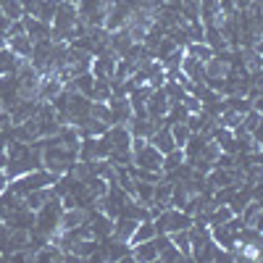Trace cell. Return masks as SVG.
Instances as JSON below:
<instances>
[{
  "instance_id": "2",
  "label": "cell",
  "mask_w": 263,
  "mask_h": 263,
  "mask_svg": "<svg viewBox=\"0 0 263 263\" xmlns=\"http://www.w3.org/2000/svg\"><path fill=\"white\" fill-rule=\"evenodd\" d=\"M61 213H63L61 197H58V195L48 197V200L37 208L34 227H32V229H34V232H40V234H45V237L50 239V237H53V232H55V229H58V224H61Z\"/></svg>"
},
{
  "instance_id": "17",
  "label": "cell",
  "mask_w": 263,
  "mask_h": 263,
  "mask_svg": "<svg viewBox=\"0 0 263 263\" xmlns=\"http://www.w3.org/2000/svg\"><path fill=\"white\" fill-rule=\"evenodd\" d=\"M171 242L179 248V253H182L184 258H192V253H190V232H187V229L171 232Z\"/></svg>"
},
{
  "instance_id": "15",
  "label": "cell",
  "mask_w": 263,
  "mask_h": 263,
  "mask_svg": "<svg viewBox=\"0 0 263 263\" xmlns=\"http://www.w3.org/2000/svg\"><path fill=\"white\" fill-rule=\"evenodd\" d=\"M153 132H156V124H153L150 119H135V121H132V126H129V135L132 137H145L147 140Z\"/></svg>"
},
{
  "instance_id": "24",
  "label": "cell",
  "mask_w": 263,
  "mask_h": 263,
  "mask_svg": "<svg viewBox=\"0 0 263 263\" xmlns=\"http://www.w3.org/2000/svg\"><path fill=\"white\" fill-rule=\"evenodd\" d=\"M3 3H6V0H0V6H3Z\"/></svg>"
},
{
  "instance_id": "3",
  "label": "cell",
  "mask_w": 263,
  "mask_h": 263,
  "mask_svg": "<svg viewBox=\"0 0 263 263\" xmlns=\"http://www.w3.org/2000/svg\"><path fill=\"white\" fill-rule=\"evenodd\" d=\"M156 227V234H171V232H179V229H190L192 227V216L174 208V211H161L158 213V221L153 224Z\"/></svg>"
},
{
  "instance_id": "6",
  "label": "cell",
  "mask_w": 263,
  "mask_h": 263,
  "mask_svg": "<svg viewBox=\"0 0 263 263\" xmlns=\"http://www.w3.org/2000/svg\"><path fill=\"white\" fill-rule=\"evenodd\" d=\"M147 142L156 147L158 153H171L174 147H177V142H174V137H171V129H168V124H163V126H158L156 132H153V135L147 137Z\"/></svg>"
},
{
  "instance_id": "14",
  "label": "cell",
  "mask_w": 263,
  "mask_h": 263,
  "mask_svg": "<svg viewBox=\"0 0 263 263\" xmlns=\"http://www.w3.org/2000/svg\"><path fill=\"white\" fill-rule=\"evenodd\" d=\"M156 237V227H153V221H137V227H135V232H132V237H129V245H137V242H145V239H153Z\"/></svg>"
},
{
  "instance_id": "11",
  "label": "cell",
  "mask_w": 263,
  "mask_h": 263,
  "mask_svg": "<svg viewBox=\"0 0 263 263\" xmlns=\"http://www.w3.org/2000/svg\"><path fill=\"white\" fill-rule=\"evenodd\" d=\"M103 253L108 260H132V248L124 239H111V242L103 245Z\"/></svg>"
},
{
  "instance_id": "10",
  "label": "cell",
  "mask_w": 263,
  "mask_h": 263,
  "mask_svg": "<svg viewBox=\"0 0 263 263\" xmlns=\"http://www.w3.org/2000/svg\"><path fill=\"white\" fill-rule=\"evenodd\" d=\"M21 24H24V32H27V37H32V42L42 40V37H50V24H45V21H40L29 13L21 16Z\"/></svg>"
},
{
  "instance_id": "7",
  "label": "cell",
  "mask_w": 263,
  "mask_h": 263,
  "mask_svg": "<svg viewBox=\"0 0 263 263\" xmlns=\"http://www.w3.org/2000/svg\"><path fill=\"white\" fill-rule=\"evenodd\" d=\"M114 69H116V58H114L111 53L98 55V58H92V63H90V71H92L95 79H111V77H114Z\"/></svg>"
},
{
  "instance_id": "23",
  "label": "cell",
  "mask_w": 263,
  "mask_h": 263,
  "mask_svg": "<svg viewBox=\"0 0 263 263\" xmlns=\"http://www.w3.org/2000/svg\"><path fill=\"white\" fill-rule=\"evenodd\" d=\"M18 3H27V0H18Z\"/></svg>"
},
{
  "instance_id": "9",
  "label": "cell",
  "mask_w": 263,
  "mask_h": 263,
  "mask_svg": "<svg viewBox=\"0 0 263 263\" xmlns=\"http://www.w3.org/2000/svg\"><path fill=\"white\" fill-rule=\"evenodd\" d=\"M108 111H111V124H124L132 116V105L126 98H108Z\"/></svg>"
},
{
  "instance_id": "4",
  "label": "cell",
  "mask_w": 263,
  "mask_h": 263,
  "mask_svg": "<svg viewBox=\"0 0 263 263\" xmlns=\"http://www.w3.org/2000/svg\"><path fill=\"white\" fill-rule=\"evenodd\" d=\"M84 227L90 229L92 237H111L114 234V218L103 211H87Z\"/></svg>"
},
{
  "instance_id": "18",
  "label": "cell",
  "mask_w": 263,
  "mask_h": 263,
  "mask_svg": "<svg viewBox=\"0 0 263 263\" xmlns=\"http://www.w3.org/2000/svg\"><path fill=\"white\" fill-rule=\"evenodd\" d=\"M179 163H184V150L182 147H174L171 153H166L163 156V163H161V168H166V171H174Z\"/></svg>"
},
{
  "instance_id": "5",
  "label": "cell",
  "mask_w": 263,
  "mask_h": 263,
  "mask_svg": "<svg viewBox=\"0 0 263 263\" xmlns=\"http://www.w3.org/2000/svg\"><path fill=\"white\" fill-rule=\"evenodd\" d=\"M132 156H135V163H137L140 168L161 171V163H163V153H158V150L153 147L150 142H147V145H142L140 150H135V153H132Z\"/></svg>"
},
{
  "instance_id": "21",
  "label": "cell",
  "mask_w": 263,
  "mask_h": 263,
  "mask_svg": "<svg viewBox=\"0 0 263 263\" xmlns=\"http://www.w3.org/2000/svg\"><path fill=\"white\" fill-rule=\"evenodd\" d=\"M184 255L179 253V248L177 245H174V242H168L161 253H158V260H182Z\"/></svg>"
},
{
  "instance_id": "16",
  "label": "cell",
  "mask_w": 263,
  "mask_h": 263,
  "mask_svg": "<svg viewBox=\"0 0 263 263\" xmlns=\"http://www.w3.org/2000/svg\"><path fill=\"white\" fill-rule=\"evenodd\" d=\"M168 129H171V137H174V142H177V147H184V142L190 140V126L184 124V121H177V124H168Z\"/></svg>"
},
{
  "instance_id": "12",
  "label": "cell",
  "mask_w": 263,
  "mask_h": 263,
  "mask_svg": "<svg viewBox=\"0 0 263 263\" xmlns=\"http://www.w3.org/2000/svg\"><path fill=\"white\" fill-rule=\"evenodd\" d=\"M6 48L13 55H18V58H29V53H32V37H27V34L6 37Z\"/></svg>"
},
{
  "instance_id": "13",
  "label": "cell",
  "mask_w": 263,
  "mask_h": 263,
  "mask_svg": "<svg viewBox=\"0 0 263 263\" xmlns=\"http://www.w3.org/2000/svg\"><path fill=\"white\" fill-rule=\"evenodd\" d=\"M137 227V218H129V216H116V224H114V234L116 239H124V242H129L132 232H135Z\"/></svg>"
},
{
  "instance_id": "1",
  "label": "cell",
  "mask_w": 263,
  "mask_h": 263,
  "mask_svg": "<svg viewBox=\"0 0 263 263\" xmlns=\"http://www.w3.org/2000/svg\"><path fill=\"white\" fill-rule=\"evenodd\" d=\"M40 145H42V168L55 171V174H66L77 163L79 150L66 147L58 137H42Z\"/></svg>"
},
{
  "instance_id": "20",
  "label": "cell",
  "mask_w": 263,
  "mask_h": 263,
  "mask_svg": "<svg viewBox=\"0 0 263 263\" xmlns=\"http://www.w3.org/2000/svg\"><path fill=\"white\" fill-rule=\"evenodd\" d=\"M0 11H3V13H6L11 21H16V18L24 16V6H21L18 0H6V3L0 6Z\"/></svg>"
},
{
  "instance_id": "19",
  "label": "cell",
  "mask_w": 263,
  "mask_h": 263,
  "mask_svg": "<svg viewBox=\"0 0 263 263\" xmlns=\"http://www.w3.org/2000/svg\"><path fill=\"white\" fill-rule=\"evenodd\" d=\"M187 55H195V58H200V61H208V58H213V50L205 45V42H190V45H187Z\"/></svg>"
},
{
  "instance_id": "8",
  "label": "cell",
  "mask_w": 263,
  "mask_h": 263,
  "mask_svg": "<svg viewBox=\"0 0 263 263\" xmlns=\"http://www.w3.org/2000/svg\"><path fill=\"white\" fill-rule=\"evenodd\" d=\"M132 260H158V239L153 237V239H145V242H137V245H132Z\"/></svg>"
},
{
  "instance_id": "22",
  "label": "cell",
  "mask_w": 263,
  "mask_h": 263,
  "mask_svg": "<svg viewBox=\"0 0 263 263\" xmlns=\"http://www.w3.org/2000/svg\"><path fill=\"white\" fill-rule=\"evenodd\" d=\"M3 48H6V34L0 32V50H3Z\"/></svg>"
}]
</instances>
